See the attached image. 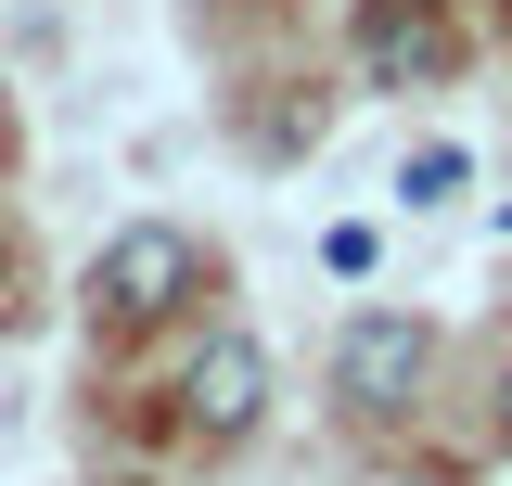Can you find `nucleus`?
Masks as SVG:
<instances>
[{"mask_svg": "<svg viewBox=\"0 0 512 486\" xmlns=\"http://www.w3.org/2000/svg\"><path fill=\"white\" fill-rule=\"evenodd\" d=\"M192 423L205 435H244L256 410H269V346H256V333H218V346H205V359H192Z\"/></svg>", "mask_w": 512, "mask_h": 486, "instance_id": "20e7f679", "label": "nucleus"}, {"mask_svg": "<svg viewBox=\"0 0 512 486\" xmlns=\"http://www.w3.org/2000/svg\"><path fill=\"white\" fill-rule=\"evenodd\" d=\"M359 64H372L384 90H436L448 64H461L448 0H359Z\"/></svg>", "mask_w": 512, "mask_h": 486, "instance_id": "7ed1b4c3", "label": "nucleus"}, {"mask_svg": "<svg viewBox=\"0 0 512 486\" xmlns=\"http://www.w3.org/2000/svg\"><path fill=\"white\" fill-rule=\"evenodd\" d=\"M192 282H205V256H192V231H167V218H141V231H116L90 256V307H103V320H167Z\"/></svg>", "mask_w": 512, "mask_h": 486, "instance_id": "f257e3e1", "label": "nucleus"}, {"mask_svg": "<svg viewBox=\"0 0 512 486\" xmlns=\"http://www.w3.org/2000/svg\"><path fill=\"white\" fill-rule=\"evenodd\" d=\"M0 307H13V269H0Z\"/></svg>", "mask_w": 512, "mask_h": 486, "instance_id": "6e6552de", "label": "nucleus"}, {"mask_svg": "<svg viewBox=\"0 0 512 486\" xmlns=\"http://www.w3.org/2000/svg\"><path fill=\"white\" fill-rule=\"evenodd\" d=\"M423 371H436V333H423V320H397V307H372V320H346V333H333V397H346V410H410V397H423Z\"/></svg>", "mask_w": 512, "mask_h": 486, "instance_id": "f03ea898", "label": "nucleus"}, {"mask_svg": "<svg viewBox=\"0 0 512 486\" xmlns=\"http://www.w3.org/2000/svg\"><path fill=\"white\" fill-rule=\"evenodd\" d=\"M0 116H13V103H0Z\"/></svg>", "mask_w": 512, "mask_h": 486, "instance_id": "1a4fd4ad", "label": "nucleus"}, {"mask_svg": "<svg viewBox=\"0 0 512 486\" xmlns=\"http://www.w3.org/2000/svg\"><path fill=\"white\" fill-rule=\"evenodd\" d=\"M384 486H461V474H384Z\"/></svg>", "mask_w": 512, "mask_h": 486, "instance_id": "423d86ee", "label": "nucleus"}, {"mask_svg": "<svg viewBox=\"0 0 512 486\" xmlns=\"http://www.w3.org/2000/svg\"><path fill=\"white\" fill-rule=\"evenodd\" d=\"M500 435H512V359H500Z\"/></svg>", "mask_w": 512, "mask_h": 486, "instance_id": "0eeeda50", "label": "nucleus"}, {"mask_svg": "<svg viewBox=\"0 0 512 486\" xmlns=\"http://www.w3.org/2000/svg\"><path fill=\"white\" fill-rule=\"evenodd\" d=\"M461 180H474V154H461V141H423V154L397 167V192H410V205H448Z\"/></svg>", "mask_w": 512, "mask_h": 486, "instance_id": "39448f33", "label": "nucleus"}]
</instances>
